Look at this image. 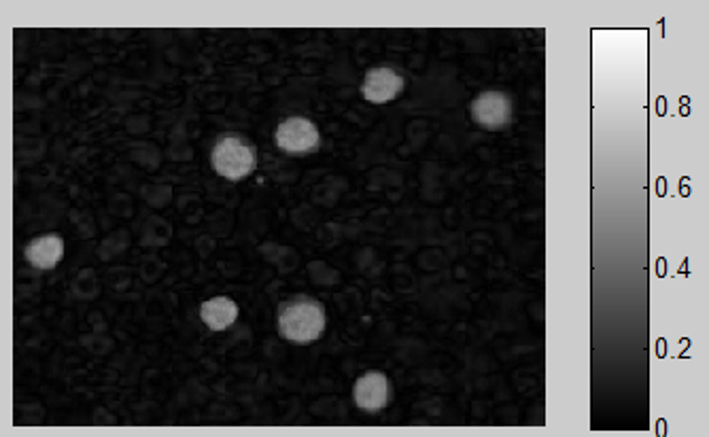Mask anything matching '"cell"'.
Listing matches in <instances>:
<instances>
[{
	"instance_id": "obj_1",
	"label": "cell",
	"mask_w": 709,
	"mask_h": 437,
	"mask_svg": "<svg viewBox=\"0 0 709 437\" xmlns=\"http://www.w3.org/2000/svg\"><path fill=\"white\" fill-rule=\"evenodd\" d=\"M325 329V308L315 300H296L281 310V336L296 344H310L321 338Z\"/></svg>"
},
{
	"instance_id": "obj_4",
	"label": "cell",
	"mask_w": 709,
	"mask_h": 437,
	"mask_svg": "<svg viewBox=\"0 0 709 437\" xmlns=\"http://www.w3.org/2000/svg\"><path fill=\"white\" fill-rule=\"evenodd\" d=\"M476 124L487 130H501L512 119V102L504 92H482L472 104Z\"/></svg>"
},
{
	"instance_id": "obj_2",
	"label": "cell",
	"mask_w": 709,
	"mask_h": 437,
	"mask_svg": "<svg viewBox=\"0 0 709 437\" xmlns=\"http://www.w3.org/2000/svg\"><path fill=\"white\" fill-rule=\"evenodd\" d=\"M257 166L255 147L242 141L238 136H226L213 149V168L230 181H240L249 177Z\"/></svg>"
},
{
	"instance_id": "obj_3",
	"label": "cell",
	"mask_w": 709,
	"mask_h": 437,
	"mask_svg": "<svg viewBox=\"0 0 709 437\" xmlns=\"http://www.w3.org/2000/svg\"><path fill=\"white\" fill-rule=\"evenodd\" d=\"M321 143V134L306 117H289L276 130V145L289 155L313 153Z\"/></svg>"
},
{
	"instance_id": "obj_7",
	"label": "cell",
	"mask_w": 709,
	"mask_h": 437,
	"mask_svg": "<svg viewBox=\"0 0 709 437\" xmlns=\"http://www.w3.org/2000/svg\"><path fill=\"white\" fill-rule=\"evenodd\" d=\"M26 259L34 268L39 270H51L58 266V261L64 255V242L60 236L56 234H47V236H39L34 238L26 251H24Z\"/></svg>"
},
{
	"instance_id": "obj_5",
	"label": "cell",
	"mask_w": 709,
	"mask_h": 437,
	"mask_svg": "<svg viewBox=\"0 0 709 437\" xmlns=\"http://www.w3.org/2000/svg\"><path fill=\"white\" fill-rule=\"evenodd\" d=\"M406 87V79L402 75H397L393 68L389 66H380V68H372L366 75V81H363V98L372 104H387L391 100L397 98Z\"/></svg>"
},
{
	"instance_id": "obj_6",
	"label": "cell",
	"mask_w": 709,
	"mask_h": 437,
	"mask_svg": "<svg viewBox=\"0 0 709 437\" xmlns=\"http://www.w3.org/2000/svg\"><path fill=\"white\" fill-rule=\"evenodd\" d=\"M355 404L366 412H380L391 399V384L385 374L368 372L355 382Z\"/></svg>"
},
{
	"instance_id": "obj_8",
	"label": "cell",
	"mask_w": 709,
	"mask_h": 437,
	"mask_svg": "<svg viewBox=\"0 0 709 437\" xmlns=\"http://www.w3.org/2000/svg\"><path fill=\"white\" fill-rule=\"evenodd\" d=\"M200 319L213 331H223L238 319V306L230 297H213L200 308Z\"/></svg>"
}]
</instances>
